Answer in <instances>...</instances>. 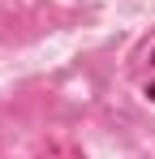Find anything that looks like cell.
<instances>
[{
  "mask_svg": "<svg viewBox=\"0 0 155 159\" xmlns=\"http://www.w3.org/2000/svg\"><path fill=\"white\" fill-rule=\"evenodd\" d=\"M151 65H155V48H151Z\"/></svg>",
  "mask_w": 155,
  "mask_h": 159,
  "instance_id": "cell-2",
  "label": "cell"
},
{
  "mask_svg": "<svg viewBox=\"0 0 155 159\" xmlns=\"http://www.w3.org/2000/svg\"><path fill=\"white\" fill-rule=\"evenodd\" d=\"M147 95H151V99H155V82H151V86H147Z\"/></svg>",
  "mask_w": 155,
  "mask_h": 159,
  "instance_id": "cell-1",
  "label": "cell"
}]
</instances>
